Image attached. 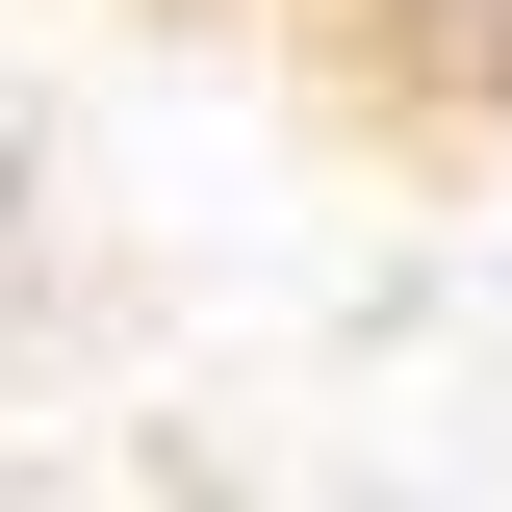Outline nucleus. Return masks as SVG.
Listing matches in <instances>:
<instances>
[]
</instances>
